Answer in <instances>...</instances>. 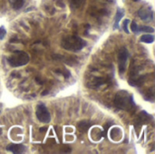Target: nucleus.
Returning a JSON list of instances; mask_svg holds the SVG:
<instances>
[{"label":"nucleus","mask_w":155,"mask_h":154,"mask_svg":"<svg viewBox=\"0 0 155 154\" xmlns=\"http://www.w3.org/2000/svg\"><path fill=\"white\" fill-rule=\"evenodd\" d=\"M86 45V42L77 35H70L63 39L62 46L72 52H78Z\"/></svg>","instance_id":"nucleus-1"},{"label":"nucleus","mask_w":155,"mask_h":154,"mask_svg":"<svg viewBox=\"0 0 155 154\" xmlns=\"http://www.w3.org/2000/svg\"><path fill=\"white\" fill-rule=\"evenodd\" d=\"M114 103L118 108L128 111L134 106V97L129 93L125 91H121L116 94Z\"/></svg>","instance_id":"nucleus-2"},{"label":"nucleus","mask_w":155,"mask_h":154,"mask_svg":"<svg viewBox=\"0 0 155 154\" xmlns=\"http://www.w3.org/2000/svg\"><path fill=\"white\" fill-rule=\"evenodd\" d=\"M7 61L12 67H20L25 65L29 62V55L25 52L17 51L8 57Z\"/></svg>","instance_id":"nucleus-3"},{"label":"nucleus","mask_w":155,"mask_h":154,"mask_svg":"<svg viewBox=\"0 0 155 154\" xmlns=\"http://www.w3.org/2000/svg\"><path fill=\"white\" fill-rule=\"evenodd\" d=\"M36 117L37 119L41 122V123H47L51 121V116H50V113L47 110V108L43 105V104H39L36 108Z\"/></svg>","instance_id":"nucleus-4"},{"label":"nucleus","mask_w":155,"mask_h":154,"mask_svg":"<svg viewBox=\"0 0 155 154\" xmlns=\"http://www.w3.org/2000/svg\"><path fill=\"white\" fill-rule=\"evenodd\" d=\"M127 59H128V51L126 48L124 47L120 50L118 55V68L121 74H124L126 70Z\"/></svg>","instance_id":"nucleus-5"},{"label":"nucleus","mask_w":155,"mask_h":154,"mask_svg":"<svg viewBox=\"0 0 155 154\" xmlns=\"http://www.w3.org/2000/svg\"><path fill=\"white\" fill-rule=\"evenodd\" d=\"M138 15L143 19V20H149L153 18V12L151 9V7H143L138 11Z\"/></svg>","instance_id":"nucleus-6"},{"label":"nucleus","mask_w":155,"mask_h":154,"mask_svg":"<svg viewBox=\"0 0 155 154\" xmlns=\"http://www.w3.org/2000/svg\"><path fill=\"white\" fill-rule=\"evenodd\" d=\"M25 149V146L22 144H9L6 147V150L13 153H23Z\"/></svg>","instance_id":"nucleus-7"},{"label":"nucleus","mask_w":155,"mask_h":154,"mask_svg":"<svg viewBox=\"0 0 155 154\" xmlns=\"http://www.w3.org/2000/svg\"><path fill=\"white\" fill-rule=\"evenodd\" d=\"M124 11L122 10V9H118L117 10V13H116V15H115V18H114V29H116V28H118L119 27V22L121 21V19L123 18V16H124Z\"/></svg>","instance_id":"nucleus-8"},{"label":"nucleus","mask_w":155,"mask_h":154,"mask_svg":"<svg viewBox=\"0 0 155 154\" xmlns=\"http://www.w3.org/2000/svg\"><path fill=\"white\" fill-rule=\"evenodd\" d=\"M154 41V36L153 34H143L141 37V42L146 43V44H152Z\"/></svg>","instance_id":"nucleus-9"},{"label":"nucleus","mask_w":155,"mask_h":154,"mask_svg":"<svg viewBox=\"0 0 155 154\" xmlns=\"http://www.w3.org/2000/svg\"><path fill=\"white\" fill-rule=\"evenodd\" d=\"M115 136H117V137H116L117 141L120 140V139L122 138V131H121L119 128H114V129H113L112 132H111V138H112L113 140L115 139Z\"/></svg>","instance_id":"nucleus-10"},{"label":"nucleus","mask_w":155,"mask_h":154,"mask_svg":"<svg viewBox=\"0 0 155 154\" xmlns=\"http://www.w3.org/2000/svg\"><path fill=\"white\" fill-rule=\"evenodd\" d=\"M85 3V0H70V5L73 8H79Z\"/></svg>","instance_id":"nucleus-11"},{"label":"nucleus","mask_w":155,"mask_h":154,"mask_svg":"<svg viewBox=\"0 0 155 154\" xmlns=\"http://www.w3.org/2000/svg\"><path fill=\"white\" fill-rule=\"evenodd\" d=\"M24 3H25V0H13L12 5H13L14 9L19 10V9L22 8V6L24 5Z\"/></svg>","instance_id":"nucleus-12"},{"label":"nucleus","mask_w":155,"mask_h":154,"mask_svg":"<svg viewBox=\"0 0 155 154\" xmlns=\"http://www.w3.org/2000/svg\"><path fill=\"white\" fill-rule=\"evenodd\" d=\"M139 32H145V33H148V34H152L154 32V29L151 26H138V33Z\"/></svg>","instance_id":"nucleus-13"},{"label":"nucleus","mask_w":155,"mask_h":154,"mask_svg":"<svg viewBox=\"0 0 155 154\" xmlns=\"http://www.w3.org/2000/svg\"><path fill=\"white\" fill-rule=\"evenodd\" d=\"M89 127H90V123H89L88 122H86V121L81 122V123H79V125H78V128H79L81 131H83V132L87 131V130L89 129Z\"/></svg>","instance_id":"nucleus-14"},{"label":"nucleus","mask_w":155,"mask_h":154,"mask_svg":"<svg viewBox=\"0 0 155 154\" xmlns=\"http://www.w3.org/2000/svg\"><path fill=\"white\" fill-rule=\"evenodd\" d=\"M130 23V20L129 19H125L124 21V23H123V28H124V32L126 33V34H129L130 33V31H129V29H128V24Z\"/></svg>","instance_id":"nucleus-15"},{"label":"nucleus","mask_w":155,"mask_h":154,"mask_svg":"<svg viewBox=\"0 0 155 154\" xmlns=\"http://www.w3.org/2000/svg\"><path fill=\"white\" fill-rule=\"evenodd\" d=\"M131 29L134 33H138V25L135 22H133L131 25Z\"/></svg>","instance_id":"nucleus-16"},{"label":"nucleus","mask_w":155,"mask_h":154,"mask_svg":"<svg viewBox=\"0 0 155 154\" xmlns=\"http://www.w3.org/2000/svg\"><path fill=\"white\" fill-rule=\"evenodd\" d=\"M6 34V31L4 27H0V40L4 39Z\"/></svg>","instance_id":"nucleus-17"},{"label":"nucleus","mask_w":155,"mask_h":154,"mask_svg":"<svg viewBox=\"0 0 155 154\" xmlns=\"http://www.w3.org/2000/svg\"><path fill=\"white\" fill-rule=\"evenodd\" d=\"M133 1H134V2H137V1H139V0H133Z\"/></svg>","instance_id":"nucleus-18"}]
</instances>
